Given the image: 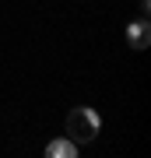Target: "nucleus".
Here are the masks:
<instances>
[{"label": "nucleus", "instance_id": "nucleus-1", "mask_svg": "<svg viewBox=\"0 0 151 158\" xmlns=\"http://www.w3.org/2000/svg\"><path fill=\"white\" fill-rule=\"evenodd\" d=\"M99 127H102V119H99V113L91 106H78V109H70V116H67V137H70L74 144L95 141V137H99Z\"/></svg>", "mask_w": 151, "mask_h": 158}, {"label": "nucleus", "instance_id": "nucleus-2", "mask_svg": "<svg viewBox=\"0 0 151 158\" xmlns=\"http://www.w3.org/2000/svg\"><path fill=\"white\" fill-rule=\"evenodd\" d=\"M127 42H130V49H137V53L148 49V42H151V25H148V18L127 25Z\"/></svg>", "mask_w": 151, "mask_h": 158}, {"label": "nucleus", "instance_id": "nucleus-3", "mask_svg": "<svg viewBox=\"0 0 151 158\" xmlns=\"http://www.w3.org/2000/svg\"><path fill=\"white\" fill-rule=\"evenodd\" d=\"M74 155H78V144L70 137H56L46 144V158H74Z\"/></svg>", "mask_w": 151, "mask_h": 158}]
</instances>
